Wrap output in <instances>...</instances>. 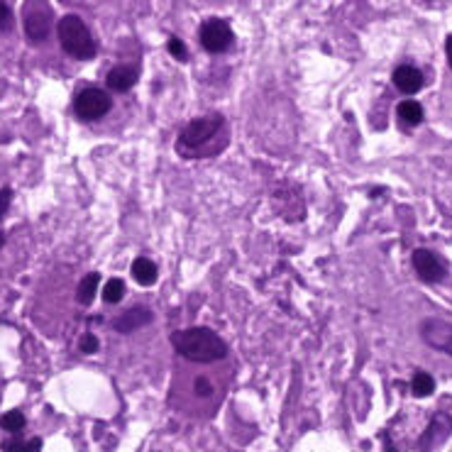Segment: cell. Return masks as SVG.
Masks as SVG:
<instances>
[{"instance_id": "5bb4252c", "label": "cell", "mask_w": 452, "mask_h": 452, "mask_svg": "<svg viewBox=\"0 0 452 452\" xmlns=\"http://www.w3.org/2000/svg\"><path fill=\"white\" fill-rule=\"evenodd\" d=\"M399 118L406 122V125H418V122L423 120V108H421V103H416V101H404L399 106Z\"/></svg>"}, {"instance_id": "30bf717a", "label": "cell", "mask_w": 452, "mask_h": 452, "mask_svg": "<svg viewBox=\"0 0 452 452\" xmlns=\"http://www.w3.org/2000/svg\"><path fill=\"white\" fill-rule=\"evenodd\" d=\"M394 83L401 93H409L411 96V93H418L421 88H423V73H421L416 66L404 64V66H399L394 71Z\"/></svg>"}, {"instance_id": "277c9868", "label": "cell", "mask_w": 452, "mask_h": 452, "mask_svg": "<svg viewBox=\"0 0 452 452\" xmlns=\"http://www.w3.org/2000/svg\"><path fill=\"white\" fill-rule=\"evenodd\" d=\"M73 111L81 120H98L111 113V96L101 88H86L73 101Z\"/></svg>"}, {"instance_id": "52a82bcc", "label": "cell", "mask_w": 452, "mask_h": 452, "mask_svg": "<svg viewBox=\"0 0 452 452\" xmlns=\"http://www.w3.org/2000/svg\"><path fill=\"white\" fill-rule=\"evenodd\" d=\"M49 29H52V13L44 5H27L24 10V34L29 42L39 44L47 39Z\"/></svg>"}, {"instance_id": "8fae6325", "label": "cell", "mask_w": 452, "mask_h": 452, "mask_svg": "<svg viewBox=\"0 0 452 452\" xmlns=\"http://www.w3.org/2000/svg\"><path fill=\"white\" fill-rule=\"evenodd\" d=\"M106 81L115 93H125V91H130V88L135 86L137 69H130V66H125V64H120V66H113L111 71H108Z\"/></svg>"}, {"instance_id": "e0dca14e", "label": "cell", "mask_w": 452, "mask_h": 452, "mask_svg": "<svg viewBox=\"0 0 452 452\" xmlns=\"http://www.w3.org/2000/svg\"><path fill=\"white\" fill-rule=\"evenodd\" d=\"M0 428L8 430V433H17L24 428V416L20 411H8V414L0 418Z\"/></svg>"}, {"instance_id": "3957f363", "label": "cell", "mask_w": 452, "mask_h": 452, "mask_svg": "<svg viewBox=\"0 0 452 452\" xmlns=\"http://www.w3.org/2000/svg\"><path fill=\"white\" fill-rule=\"evenodd\" d=\"M57 34H59V42H62L66 54H71V57H76V59L96 57L93 34L78 15H64L57 24Z\"/></svg>"}, {"instance_id": "603a6c76", "label": "cell", "mask_w": 452, "mask_h": 452, "mask_svg": "<svg viewBox=\"0 0 452 452\" xmlns=\"http://www.w3.org/2000/svg\"><path fill=\"white\" fill-rule=\"evenodd\" d=\"M196 394L198 396H208V394H211V381H208L206 376H198V379H196Z\"/></svg>"}, {"instance_id": "d6986e66", "label": "cell", "mask_w": 452, "mask_h": 452, "mask_svg": "<svg viewBox=\"0 0 452 452\" xmlns=\"http://www.w3.org/2000/svg\"><path fill=\"white\" fill-rule=\"evenodd\" d=\"M167 47H169V54H174V57H176V59H181V62H183V59H186V54H188V52H186V47H183V42H181V39H178V37H171V39H169Z\"/></svg>"}, {"instance_id": "ac0fdd59", "label": "cell", "mask_w": 452, "mask_h": 452, "mask_svg": "<svg viewBox=\"0 0 452 452\" xmlns=\"http://www.w3.org/2000/svg\"><path fill=\"white\" fill-rule=\"evenodd\" d=\"M3 450L5 452H39V450H42V440L34 438V440H27V443H20V440H8V443H3Z\"/></svg>"}, {"instance_id": "ffe728a7", "label": "cell", "mask_w": 452, "mask_h": 452, "mask_svg": "<svg viewBox=\"0 0 452 452\" xmlns=\"http://www.w3.org/2000/svg\"><path fill=\"white\" fill-rule=\"evenodd\" d=\"M13 27V10L5 3H0V32H8Z\"/></svg>"}, {"instance_id": "6da1fadb", "label": "cell", "mask_w": 452, "mask_h": 452, "mask_svg": "<svg viewBox=\"0 0 452 452\" xmlns=\"http://www.w3.org/2000/svg\"><path fill=\"white\" fill-rule=\"evenodd\" d=\"M225 135L227 127L223 115L218 113H208V115H201L196 120H191L183 132L178 135L176 150L181 157H206V154H216L225 147Z\"/></svg>"}, {"instance_id": "5b68a950", "label": "cell", "mask_w": 452, "mask_h": 452, "mask_svg": "<svg viewBox=\"0 0 452 452\" xmlns=\"http://www.w3.org/2000/svg\"><path fill=\"white\" fill-rule=\"evenodd\" d=\"M201 44H203V49L211 54L227 52L232 44L230 24L220 17H208L206 22L201 24Z\"/></svg>"}, {"instance_id": "7402d4cb", "label": "cell", "mask_w": 452, "mask_h": 452, "mask_svg": "<svg viewBox=\"0 0 452 452\" xmlns=\"http://www.w3.org/2000/svg\"><path fill=\"white\" fill-rule=\"evenodd\" d=\"M10 198H13V191H10V188H3V191H0V220H3V216L8 213Z\"/></svg>"}, {"instance_id": "d4e9b609", "label": "cell", "mask_w": 452, "mask_h": 452, "mask_svg": "<svg viewBox=\"0 0 452 452\" xmlns=\"http://www.w3.org/2000/svg\"><path fill=\"white\" fill-rule=\"evenodd\" d=\"M0 247H3V235H0Z\"/></svg>"}, {"instance_id": "7a4b0ae2", "label": "cell", "mask_w": 452, "mask_h": 452, "mask_svg": "<svg viewBox=\"0 0 452 452\" xmlns=\"http://www.w3.org/2000/svg\"><path fill=\"white\" fill-rule=\"evenodd\" d=\"M174 350L188 362L208 365V362H220L227 355V345L218 332L211 327H188V330H176L171 335Z\"/></svg>"}, {"instance_id": "8992f818", "label": "cell", "mask_w": 452, "mask_h": 452, "mask_svg": "<svg viewBox=\"0 0 452 452\" xmlns=\"http://www.w3.org/2000/svg\"><path fill=\"white\" fill-rule=\"evenodd\" d=\"M421 337L430 347L452 357V323L440 320V318H428V320L421 323Z\"/></svg>"}, {"instance_id": "4fadbf2b", "label": "cell", "mask_w": 452, "mask_h": 452, "mask_svg": "<svg viewBox=\"0 0 452 452\" xmlns=\"http://www.w3.org/2000/svg\"><path fill=\"white\" fill-rule=\"evenodd\" d=\"M98 284H101V276H98L96 271H93V274H86V276H83L81 284H78V291H76L78 303H83V306H88V303L93 301V296H96Z\"/></svg>"}, {"instance_id": "cb8c5ba5", "label": "cell", "mask_w": 452, "mask_h": 452, "mask_svg": "<svg viewBox=\"0 0 452 452\" xmlns=\"http://www.w3.org/2000/svg\"><path fill=\"white\" fill-rule=\"evenodd\" d=\"M445 52H448V64H450V69H452V34L448 37V42H445Z\"/></svg>"}, {"instance_id": "9c48e42d", "label": "cell", "mask_w": 452, "mask_h": 452, "mask_svg": "<svg viewBox=\"0 0 452 452\" xmlns=\"http://www.w3.org/2000/svg\"><path fill=\"white\" fill-rule=\"evenodd\" d=\"M147 323H152V311L150 308H130V311H125L122 316H118L115 320H113V327H115L118 332H132V330H140V327H145Z\"/></svg>"}, {"instance_id": "9a60e30c", "label": "cell", "mask_w": 452, "mask_h": 452, "mask_svg": "<svg viewBox=\"0 0 452 452\" xmlns=\"http://www.w3.org/2000/svg\"><path fill=\"white\" fill-rule=\"evenodd\" d=\"M411 389H414V394L418 396V399H423V396H430L435 391L433 376L425 374V372H418V374L414 376V381H411Z\"/></svg>"}, {"instance_id": "7c38bea8", "label": "cell", "mask_w": 452, "mask_h": 452, "mask_svg": "<svg viewBox=\"0 0 452 452\" xmlns=\"http://www.w3.org/2000/svg\"><path fill=\"white\" fill-rule=\"evenodd\" d=\"M132 276H135V281H137V284H142V286L157 284V276H159L157 264L150 262V260H145V257H140V260L132 262Z\"/></svg>"}, {"instance_id": "44dd1931", "label": "cell", "mask_w": 452, "mask_h": 452, "mask_svg": "<svg viewBox=\"0 0 452 452\" xmlns=\"http://www.w3.org/2000/svg\"><path fill=\"white\" fill-rule=\"evenodd\" d=\"M96 350H98V337L91 335V332H86V335L81 337V352L83 355H93Z\"/></svg>"}, {"instance_id": "ba28073f", "label": "cell", "mask_w": 452, "mask_h": 452, "mask_svg": "<svg viewBox=\"0 0 452 452\" xmlns=\"http://www.w3.org/2000/svg\"><path fill=\"white\" fill-rule=\"evenodd\" d=\"M414 267L423 281H440L445 274H448V267H445L443 262H440V257L433 255L430 250H416Z\"/></svg>"}, {"instance_id": "2e32d148", "label": "cell", "mask_w": 452, "mask_h": 452, "mask_svg": "<svg viewBox=\"0 0 452 452\" xmlns=\"http://www.w3.org/2000/svg\"><path fill=\"white\" fill-rule=\"evenodd\" d=\"M125 296V281L122 279H111L103 289V301L106 303H120Z\"/></svg>"}]
</instances>
